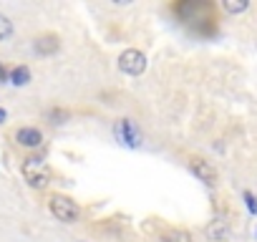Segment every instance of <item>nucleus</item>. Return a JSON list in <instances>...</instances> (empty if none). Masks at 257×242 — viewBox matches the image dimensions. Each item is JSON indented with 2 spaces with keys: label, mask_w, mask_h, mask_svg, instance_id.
<instances>
[{
  "label": "nucleus",
  "mask_w": 257,
  "mask_h": 242,
  "mask_svg": "<svg viewBox=\"0 0 257 242\" xmlns=\"http://www.w3.org/2000/svg\"><path fill=\"white\" fill-rule=\"evenodd\" d=\"M23 177H26V182H28L31 187L43 189V187H48V182H51V169H48V164H46L43 159L28 157V159L23 162Z\"/></svg>",
  "instance_id": "f257e3e1"
},
{
  "label": "nucleus",
  "mask_w": 257,
  "mask_h": 242,
  "mask_svg": "<svg viewBox=\"0 0 257 242\" xmlns=\"http://www.w3.org/2000/svg\"><path fill=\"white\" fill-rule=\"evenodd\" d=\"M51 214H53L56 219L71 224V222H76V219L81 217V209H78V204H76L71 197L56 194V197H51Z\"/></svg>",
  "instance_id": "f03ea898"
},
{
  "label": "nucleus",
  "mask_w": 257,
  "mask_h": 242,
  "mask_svg": "<svg viewBox=\"0 0 257 242\" xmlns=\"http://www.w3.org/2000/svg\"><path fill=\"white\" fill-rule=\"evenodd\" d=\"M113 134H116V139H118L123 147H128V149L142 147V132H139V127H137V121H132V118H118L116 127H113Z\"/></svg>",
  "instance_id": "7ed1b4c3"
},
{
  "label": "nucleus",
  "mask_w": 257,
  "mask_h": 242,
  "mask_svg": "<svg viewBox=\"0 0 257 242\" xmlns=\"http://www.w3.org/2000/svg\"><path fill=\"white\" fill-rule=\"evenodd\" d=\"M118 68L128 76H142L147 71V56L137 48H128L118 56Z\"/></svg>",
  "instance_id": "20e7f679"
},
{
  "label": "nucleus",
  "mask_w": 257,
  "mask_h": 242,
  "mask_svg": "<svg viewBox=\"0 0 257 242\" xmlns=\"http://www.w3.org/2000/svg\"><path fill=\"white\" fill-rule=\"evenodd\" d=\"M192 172H194V177L197 179H202L204 184H209V187H214L217 184V169L209 164V162H202V159H192Z\"/></svg>",
  "instance_id": "39448f33"
},
{
  "label": "nucleus",
  "mask_w": 257,
  "mask_h": 242,
  "mask_svg": "<svg viewBox=\"0 0 257 242\" xmlns=\"http://www.w3.org/2000/svg\"><path fill=\"white\" fill-rule=\"evenodd\" d=\"M58 48H61V38L56 33H43V36L36 38V51L41 56H53Z\"/></svg>",
  "instance_id": "423d86ee"
},
{
  "label": "nucleus",
  "mask_w": 257,
  "mask_h": 242,
  "mask_svg": "<svg viewBox=\"0 0 257 242\" xmlns=\"http://www.w3.org/2000/svg\"><path fill=\"white\" fill-rule=\"evenodd\" d=\"M16 139H18L21 147H31V149L43 144V134H41L38 129H33V127H23V129H18Z\"/></svg>",
  "instance_id": "0eeeda50"
},
{
  "label": "nucleus",
  "mask_w": 257,
  "mask_h": 242,
  "mask_svg": "<svg viewBox=\"0 0 257 242\" xmlns=\"http://www.w3.org/2000/svg\"><path fill=\"white\" fill-rule=\"evenodd\" d=\"M31 81V71H28V66H16L13 71H11V83H16V86H26Z\"/></svg>",
  "instance_id": "6e6552de"
},
{
  "label": "nucleus",
  "mask_w": 257,
  "mask_h": 242,
  "mask_svg": "<svg viewBox=\"0 0 257 242\" xmlns=\"http://www.w3.org/2000/svg\"><path fill=\"white\" fill-rule=\"evenodd\" d=\"M162 242H192V234L187 229H169L162 237Z\"/></svg>",
  "instance_id": "1a4fd4ad"
},
{
  "label": "nucleus",
  "mask_w": 257,
  "mask_h": 242,
  "mask_svg": "<svg viewBox=\"0 0 257 242\" xmlns=\"http://www.w3.org/2000/svg\"><path fill=\"white\" fill-rule=\"evenodd\" d=\"M249 8L247 0H224V11L227 13H244Z\"/></svg>",
  "instance_id": "9d476101"
},
{
  "label": "nucleus",
  "mask_w": 257,
  "mask_h": 242,
  "mask_svg": "<svg viewBox=\"0 0 257 242\" xmlns=\"http://www.w3.org/2000/svg\"><path fill=\"white\" fill-rule=\"evenodd\" d=\"M207 234H209L212 239H222V237H227V224H222V222H212L209 229H207Z\"/></svg>",
  "instance_id": "9b49d317"
},
{
  "label": "nucleus",
  "mask_w": 257,
  "mask_h": 242,
  "mask_svg": "<svg viewBox=\"0 0 257 242\" xmlns=\"http://www.w3.org/2000/svg\"><path fill=\"white\" fill-rule=\"evenodd\" d=\"M11 33H13V23H11L6 16H0V41L11 38Z\"/></svg>",
  "instance_id": "f8f14e48"
},
{
  "label": "nucleus",
  "mask_w": 257,
  "mask_h": 242,
  "mask_svg": "<svg viewBox=\"0 0 257 242\" xmlns=\"http://www.w3.org/2000/svg\"><path fill=\"white\" fill-rule=\"evenodd\" d=\"M244 202H247V209H249L252 214H257V199L252 197V192H244Z\"/></svg>",
  "instance_id": "ddd939ff"
},
{
  "label": "nucleus",
  "mask_w": 257,
  "mask_h": 242,
  "mask_svg": "<svg viewBox=\"0 0 257 242\" xmlns=\"http://www.w3.org/2000/svg\"><path fill=\"white\" fill-rule=\"evenodd\" d=\"M51 116H53V118H56V124H63V121H66V118H68V113H66V111H61V108H56V111H53V113H51Z\"/></svg>",
  "instance_id": "4468645a"
},
{
  "label": "nucleus",
  "mask_w": 257,
  "mask_h": 242,
  "mask_svg": "<svg viewBox=\"0 0 257 242\" xmlns=\"http://www.w3.org/2000/svg\"><path fill=\"white\" fill-rule=\"evenodd\" d=\"M8 76H11V71L6 66H0V81H8Z\"/></svg>",
  "instance_id": "2eb2a0df"
},
{
  "label": "nucleus",
  "mask_w": 257,
  "mask_h": 242,
  "mask_svg": "<svg viewBox=\"0 0 257 242\" xmlns=\"http://www.w3.org/2000/svg\"><path fill=\"white\" fill-rule=\"evenodd\" d=\"M6 116H8V113H6L3 108H0V124H3V121H6Z\"/></svg>",
  "instance_id": "dca6fc26"
}]
</instances>
